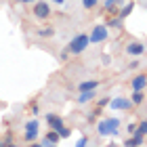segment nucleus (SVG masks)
Returning a JSON list of instances; mask_svg holds the SVG:
<instances>
[{
  "instance_id": "nucleus-9",
  "label": "nucleus",
  "mask_w": 147,
  "mask_h": 147,
  "mask_svg": "<svg viewBox=\"0 0 147 147\" xmlns=\"http://www.w3.org/2000/svg\"><path fill=\"white\" fill-rule=\"evenodd\" d=\"M59 141H61V137H59V132L57 130H49V132H44V137L40 139V145H57Z\"/></svg>"
},
{
  "instance_id": "nucleus-18",
  "label": "nucleus",
  "mask_w": 147,
  "mask_h": 147,
  "mask_svg": "<svg viewBox=\"0 0 147 147\" xmlns=\"http://www.w3.org/2000/svg\"><path fill=\"white\" fill-rule=\"evenodd\" d=\"M135 132H141V135H147V120H141V122L137 124V130Z\"/></svg>"
},
{
  "instance_id": "nucleus-12",
  "label": "nucleus",
  "mask_w": 147,
  "mask_h": 147,
  "mask_svg": "<svg viewBox=\"0 0 147 147\" xmlns=\"http://www.w3.org/2000/svg\"><path fill=\"white\" fill-rule=\"evenodd\" d=\"M126 0H105L103 2V9L105 13H118V6H122Z\"/></svg>"
},
{
  "instance_id": "nucleus-29",
  "label": "nucleus",
  "mask_w": 147,
  "mask_h": 147,
  "mask_svg": "<svg viewBox=\"0 0 147 147\" xmlns=\"http://www.w3.org/2000/svg\"><path fill=\"white\" fill-rule=\"evenodd\" d=\"M53 2H57V4H63V2H65V0H53Z\"/></svg>"
},
{
  "instance_id": "nucleus-6",
  "label": "nucleus",
  "mask_w": 147,
  "mask_h": 147,
  "mask_svg": "<svg viewBox=\"0 0 147 147\" xmlns=\"http://www.w3.org/2000/svg\"><path fill=\"white\" fill-rule=\"evenodd\" d=\"M34 15L38 19H49L51 17V6H49V2H44V0L34 2Z\"/></svg>"
},
{
  "instance_id": "nucleus-27",
  "label": "nucleus",
  "mask_w": 147,
  "mask_h": 147,
  "mask_svg": "<svg viewBox=\"0 0 147 147\" xmlns=\"http://www.w3.org/2000/svg\"><path fill=\"white\" fill-rule=\"evenodd\" d=\"M128 67H130V69H137V67H139V61H137V59H135V61H132V63L128 65Z\"/></svg>"
},
{
  "instance_id": "nucleus-3",
  "label": "nucleus",
  "mask_w": 147,
  "mask_h": 147,
  "mask_svg": "<svg viewBox=\"0 0 147 147\" xmlns=\"http://www.w3.org/2000/svg\"><path fill=\"white\" fill-rule=\"evenodd\" d=\"M40 135V122L34 118V120H28L23 126V141L25 143H34Z\"/></svg>"
},
{
  "instance_id": "nucleus-25",
  "label": "nucleus",
  "mask_w": 147,
  "mask_h": 147,
  "mask_svg": "<svg viewBox=\"0 0 147 147\" xmlns=\"http://www.w3.org/2000/svg\"><path fill=\"white\" fill-rule=\"evenodd\" d=\"M101 59H103V63H105V65H109V63H111V57H109V55H103Z\"/></svg>"
},
{
  "instance_id": "nucleus-7",
  "label": "nucleus",
  "mask_w": 147,
  "mask_h": 147,
  "mask_svg": "<svg viewBox=\"0 0 147 147\" xmlns=\"http://www.w3.org/2000/svg\"><path fill=\"white\" fill-rule=\"evenodd\" d=\"M46 124H49V128H53V130H61L63 126H65V122H63V118L61 116H57V113H46Z\"/></svg>"
},
{
  "instance_id": "nucleus-4",
  "label": "nucleus",
  "mask_w": 147,
  "mask_h": 147,
  "mask_svg": "<svg viewBox=\"0 0 147 147\" xmlns=\"http://www.w3.org/2000/svg\"><path fill=\"white\" fill-rule=\"evenodd\" d=\"M109 28L107 25H95V28L90 30V44H101V42H105L107 40V36H109V32H107Z\"/></svg>"
},
{
  "instance_id": "nucleus-26",
  "label": "nucleus",
  "mask_w": 147,
  "mask_h": 147,
  "mask_svg": "<svg viewBox=\"0 0 147 147\" xmlns=\"http://www.w3.org/2000/svg\"><path fill=\"white\" fill-rule=\"evenodd\" d=\"M17 4H30V2H36V0H15Z\"/></svg>"
},
{
  "instance_id": "nucleus-8",
  "label": "nucleus",
  "mask_w": 147,
  "mask_h": 147,
  "mask_svg": "<svg viewBox=\"0 0 147 147\" xmlns=\"http://www.w3.org/2000/svg\"><path fill=\"white\" fill-rule=\"evenodd\" d=\"M124 51L128 53L130 57H141V55H145V44L143 42H128Z\"/></svg>"
},
{
  "instance_id": "nucleus-19",
  "label": "nucleus",
  "mask_w": 147,
  "mask_h": 147,
  "mask_svg": "<svg viewBox=\"0 0 147 147\" xmlns=\"http://www.w3.org/2000/svg\"><path fill=\"white\" fill-rule=\"evenodd\" d=\"M99 4V0H82V6L86 11H90V9H95V6Z\"/></svg>"
},
{
  "instance_id": "nucleus-21",
  "label": "nucleus",
  "mask_w": 147,
  "mask_h": 147,
  "mask_svg": "<svg viewBox=\"0 0 147 147\" xmlns=\"http://www.w3.org/2000/svg\"><path fill=\"white\" fill-rule=\"evenodd\" d=\"M69 135H71V130H69V128H65V126H63L61 130H59V137H61V139H67Z\"/></svg>"
},
{
  "instance_id": "nucleus-22",
  "label": "nucleus",
  "mask_w": 147,
  "mask_h": 147,
  "mask_svg": "<svg viewBox=\"0 0 147 147\" xmlns=\"http://www.w3.org/2000/svg\"><path fill=\"white\" fill-rule=\"evenodd\" d=\"M109 101H111V99H107V97L99 99V101H97V107H105V105H109Z\"/></svg>"
},
{
  "instance_id": "nucleus-11",
  "label": "nucleus",
  "mask_w": 147,
  "mask_h": 147,
  "mask_svg": "<svg viewBox=\"0 0 147 147\" xmlns=\"http://www.w3.org/2000/svg\"><path fill=\"white\" fill-rule=\"evenodd\" d=\"M97 99V95H95V90H82L78 95V99L76 101L80 103V105H86V103H90V101H95Z\"/></svg>"
},
{
  "instance_id": "nucleus-13",
  "label": "nucleus",
  "mask_w": 147,
  "mask_h": 147,
  "mask_svg": "<svg viewBox=\"0 0 147 147\" xmlns=\"http://www.w3.org/2000/svg\"><path fill=\"white\" fill-rule=\"evenodd\" d=\"M99 84H101L99 80H84V82L78 84V90H80V92H82V90H97Z\"/></svg>"
},
{
  "instance_id": "nucleus-5",
  "label": "nucleus",
  "mask_w": 147,
  "mask_h": 147,
  "mask_svg": "<svg viewBox=\"0 0 147 147\" xmlns=\"http://www.w3.org/2000/svg\"><path fill=\"white\" fill-rule=\"evenodd\" d=\"M109 107L111 109H118V111H128L132 107V101H130V99H126V97H113L109 101Z\"/></svg>"
},
{
  "instance_id": "nucleus-10",
  "label": "nucleus",
  "mask_w": 147,
  "mask_h": 147,
  "mask_svg": "<svg viewBox=\"0 0 147 147\" xmlns=\"http://www.w3.org/2000/svg\"><path fill=\"white\" fill-rule=\"evenodd\" d=\"M145 86H147V74H139V76H135L130 80L132 90H145Z\"/></svg>"
},
{
  "instance_id": "nucleus-30",
  "label": "nucleus",
  "mask_w": 147,
  "mask_h": 147,
  "mask_svg": "<svg viewBox=\"0 0 147 147\" xmlns=\"http://www.w3.org/2000/svg\"><path fill=\"white\" fill-rule=\"evenodd\" d=\"M0 145H4V141H0Z\"/></svg>"
},
{
  "instance_id": "nucleus-14",
  "label": "nucleus",
  "mask_w": 147,
  "mask_h": 147,
  "mask_svg": "<svg viewBox=\"0 0 147 147\" xmlns=\"http://www.w3.org/2000/svg\"><path fill=\"white\" fill-rule=\"evenodd\" d=\"M132 9H135V2H132V0H128V2L126 4H122V9L118 11V17H122V19H126L132 13Z\"/></svg>"
},
{
  "instance_id": "nucleus-1",
  "label": "nucleus",
  "mask_w": 147,
  "mask_h": 147,
  "mask_svg": "<svg viewBox=\"0 0 147 147\" xmlns=\"http://www.w3.org/2000/svg\"><path fill=\"white\" fill-rule=\"evenodd\" d=\"M120 126H122L120 118L107 116V118H103L101 122L97 124V132H99L101 137H116L118 132H120Z\"/></svg>"
},
{
  "instance_id": "nucleus-16",
  "label": "nucleus",
  "mask_w": 147,
  "mask_h": 147,
  "mask_svg": "<svg viewBox=\"0 0 147 147\" xmlns=\"http://www.w3.org/2000/svg\"><path fill=\"white\" fill-rule=\"evenodd\" d=\"M130 101H132V105H141V103L145 101V92H143V90H132Z\"/></svg>"
},
{
  "instance_id": "nucleus-20",
  "label": "nucleus",
  "mask_w": 147,
  "mask_h": 147,
  "mask_svg": "<svg viewBox=\"0 0 147 147\" xmlns=\"http://www.w3.org/2000/svg\"><path fill=\"white\" fill-rule=\"evenodd\" d=\"M38 34H40V38H51L53 34H55V30L53 28H44V30H40Z\"/></svg>"
},
{
  "instance_id": "nucleus-15",
  "label": "nucleus",
  "mask_w": 147,
  "mask_h": 147,
  "mask_svg": "<svg viewBox=\"0 0 147 147\" xmlns=\"http://www.w3.org/2000/svg\"><path fill=\"white\" fill-rule=\"evenodd\" d=\"M124 143H126V145H143V143H145V135H141V132H135V135L128 137Z\"/></svg>"
},
{
  "instance_id": "nucleus-28",
  "label": "nucleus",
  "mask_w": 147,
  "mask_h": 147,
  "mask_svg": "<svg viewBox=\"0 0 147 147\" xmlns=\"http://www.w3.org/2000/svg\"><path fill=\"white\" fill-rule=\"evenodd\" d=\"M32 113H34V116L38 113V103H32Z\"/></svg>"
},
{
  "instance_id": "nucleus-2",
  "label": "nucleus",
  "mask_w": 147,
  "mask_h": 147,
  "mask_svg": "<svg viewBox=\"0 0 147 147\" xmlns=\"http://www.w3.org/2000/svg\"><path fill=\"white\" fill-rule=\"evenodd\" d=\"M88 44H90L88 34H78V36H74L69 40L67 51H69V55H80V53H84L86 49H88Z\"/></svg>"
},
{
  "instance_id": "nucleus-23",
  "label": "nucleus",
  "mask_w": 147,
  "mask_h": 147,
  "mask_svg": "<svg viewBox=\"0 0 147 147\" xmlns=\"http://www.w3.org/2000/svg\"><path fill=\"white\" fill-rule=\"evenodd\" d=\"M78 147H84V145H88V139L86 137H82V139H78V143H76Z\"/></svg>"
},
{
  "instance_id": "nucleus-24",
  "label": "nucleus",
  "mask_w": 147,
  "mask_h": 147,
  "mask_svg": "<svg viewBox=\"0 0 147 147\" xmlns=\"http://www.w3.org/2000/svg\"><path fill=\"white\" fill-rule=\"evenodd\" d=\"M126 130H128L130 135H135V130H137V124H128V128H126Z\"/></svg>"
},
{
  "instance_id": "nucleus-17",
  "label": "nucleus",
  "mask_w": 147,
  "mask_h": 147,
  "mask_svg": "<svg viewBox=\"0 0 147 147\" xmlns=\"http://www.w3.org/2000/svg\"><path fill=\"white\" fill-rule=\"evenodd\" d=\"M105 25H107V28H120V25H122V17H107L105 19Z\"/></svg>"
}]
</instances>
